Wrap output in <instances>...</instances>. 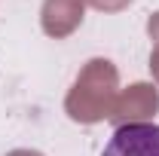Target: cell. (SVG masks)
<instances>
[{
    "mask_svg": "<svg viewBox=\"0 0 159 156\" xmlns=\"http://www.w3.org/2000/svg\"><path fill=\"white\" fill-rule=\"evenodd\" d=\"M101 156H159V126L156 122L119 126Z\"/></svg>",
    "mask_w": 159,
    "mask_h": 156,
    "instance_id": "6da1fadb",
    "label": "cell"
}]
</instances>
